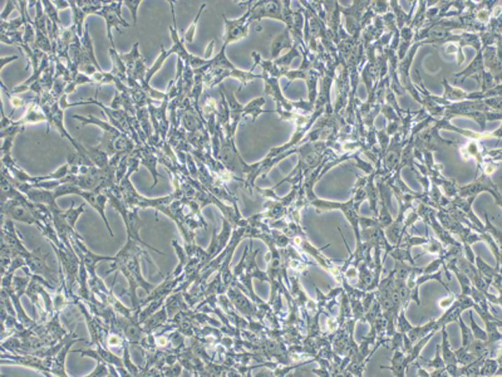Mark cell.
<instances>
[{"label": "cell", "mask_w": 502, "mask_h": 377, "mask_svg": "<svg viewBox=\"0 0 502 377\" xmlns=\"http://www.w3.org/2000/svg\"><path fill=\"white\" fill-rule=\"evenodd\" d=\"M225 52H226V47L222 46V51L215 58H211L206 66V72L203 74V84L208 88L214 87L216 84H220L222 79L229 77L236 78L243 84H246L252 79L262 78V76H257L254 73L238 70L230 60H227Z\"/></svg>", "instance_id": "obj_1"}, {"label": "cell", "mask_w": 502, "mask_h": 377, "mask_svg": "<svg viewBox=\"0 0 502 377\" xmlns=\"http://www.w3.org/2000/svg\"><path fill=\"white\" fill-rule=\"evenodd\" d=\"M28 1H17V8L20 12V17L14 20H1L0 25V39L1 42L15 47H22L25 43V22L29 18L27 12Z\"/></svg>", "instance_id": "obj_2"}, {"label": "cell", "mask_w": 502, "mask_h": 377, "mask_svg": "<svg viewBox=\"0 0 502 377\" xmlns=\"http://www.w3.org/2000/svg\"><path fill=\"white\" fill-rule=\"evenodd\" d=\"M33 6H36V18L33 20L34 30H36V41L33 43V48L36 51H42L44 53H53V47L49 38L48 17L44 12L42 1H32Z\"/></svg>", "instance_id": "obj_3"}, {"label": "cell", "mask_w": 502, "mask_h": 377, "mask_svg": "<svg viewBox=\"0 0 502 377\" xmlns=\"http://www.w3.org/2000/svg\"><path fill=\"white\" fill-rule=\"evenodd\" d=\"M170 6H171V13H172V22H174L172 27L170 25V33L172 37V41H174V46L171 48V52H172V54H177L179 60L184 63V66L189 67L191 70H198L201 67L206 66L210 60L200 58V57H196L194 54L189 53L187 49L185 48V46H184V42L179 39V33H177V25H176V15H175V3L170 1Z\"/></svg>", "instance_id": "obj_4"}, {"label": "cell", "mask_w": 502, "mask_h": 377, "mask_svg": "<svg viewBox=\"0 0 502 377\" xmlns=\"http://www.w3.org/2000/svg\"><path fill=\"white\" fill-rule=\"evenodd\" d=\"M140 44L135 43L130 53L120 54L121 62L126 72V82L128 79L136 81L138 84H144L147 74V68L144 66V58L138 51Z\"/></svg>", "instance_id": "obj_5"}, {"label": "cell", "mask_w": 502, "mask_h": 377, "mask_svg": "<svg viewBox=\"0 0 502 377\" xmlns=\"http://www.w3.org/2000/svg\"><path fill=\"white\" fill-rule=\"evenodd\" d=\"M123 4H125V1H111V3L103 1L101 9L96 13L97 15H101L102 18L106 20L108 39L111 41L112 48H116L114 38H112V28H116L120 33V27L131 28V25L122 18V6Z\"/></svg>", "instance_id": "obj_6"}, {"label": "cell", "mask_w": 502, "mask_h": 377, "mask_svg": "<svg viewBox=\"0 0 502 377\" xmlns=\"http://www.w3.org/2000/svg\"><path fill=\"white\" fill-rule=\"evenodd\" d=\"M224 22H225V37H224V47H227L229 44L233 42H238L240 39H244L249 34V27H250V12L249 9L246 11L245 14L239 19L230 20L227 19L224 14Z\"/></svg>", "instance_id": "obj_7"}, {"label": "cell", "mask_w": 502, "mask_h": 377, "mask_svg": "<svg viewBox=\"0 0 502 377\" xmlns=\"http://www.w3.org/2000/svg\"><path fill=\"white\" fill-rule=\"evenodd\" d=\"M103 6V1H69V6L72 8L73 19L74 23L73 27L76 28L78 37L82 38L84 34V20L90 14H96Z\"/></svg>", "instance_id": "obj_8"}, {"label": "cell", "mask_w": 502, "mask_h": 377, "mask_svg": "<svg viewBox=\"0 0 502 377\" xmlns=\"http://www.w3.org/2000/svg\"><path fill=\"white\" fill-rule=\"evenodd\" d=\"M294 46H295V44H294L293 38L290 36L289 30H284L283 33L278 34V36L273 39V42H271V60H270L279 58V54L281 53L283 49H292Z\"/></svg>", "instance_id": "obj_9"}, {"label": "cell", "mask_w": 502, "mask_h": 377, "mask_svg": "<svg viewBox=\"0 0 502 377\" xmlns=\"http://www.w3.org/2000/svg\"><path fill=\"white\" fill-rule=\"evenodd\" d=\"M205 6H206V4H203V6H201V9L198 11V15L195 17V20H194V23H192V25H190V28L186 30L185 33H184V39H185L186 42L194 43V36H195L196 25H198V18H200L201 13H203V9H205Z\"/></svg>", "instance_id": "obj_10"}, {"label": "cell", "mask_w": 502, "mask_h": 377, "mask_svg": "<svg viewBox=\"0 0 502 377\" xmlns=\"http://www.w3.org/2000/svg\"><path fill=\"white\" fill-rule=\"evenodd\" d=\"M14 8H17V1H6V8L1 13V20H6L8 18V14L12 13L14 11Z\"/></svg>", "instance_id": "obj_11"}, {"label": "cell", "mask_w": 502, "mask_h": 377, "mask_svg": "<svg viewBox=\"0 0 502 377\" xmlns=\"http://www.w3.org/2000/svg\"><path fill=\"white\" fill-rule=\"evenodd\" d=\"M126 6H130V9L132 11V17H133V22L135 25L137 23V6L141 4V1H125Z\"/></svg>", "instance_id": "obj_12"}, {"label": "cell", "mask_w": 502, "mask_h": 377, "mask_svg": "<svg viewBox=\"0 0 502 377\" xmlns=\"http://www.w3.org/2000/svg\"><path fill=\"white\" fill-rule=\"evenodd\" d=\"M54 6H57L58 11L62 9H67L69 6V1H53Z\"/></svg>", "instance_id": "obj_13"}]
</instances>
